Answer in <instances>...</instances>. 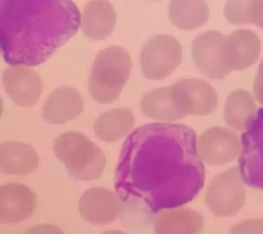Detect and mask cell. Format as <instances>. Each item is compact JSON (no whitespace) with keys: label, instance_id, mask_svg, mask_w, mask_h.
<instances>
[{"label":"cell","instance_id":"obj_1","mask_svg":"<svg viewBox=\"0 0 263 234\" xmlns=\"http://www.w3.org/2000/svg\"><path fill=\"white\" fill-rule=\"evenodd\" d=\"M118 179L122 191L156 210L193 201L205 182L195 130L167 123L138 127L123 145Z\"/></svg>","mask_w":263,"mask_h":234},{"label":"cell","instance_id":"obj_2","mask_svg":"<svg viewBox=\"0 0 263 234\" xmlns=\"http://www.w3.org/2000/svg\"><path fill=\"white\" fill-rule=\"evenodd\" d=\"M81 15L72 0H0V46L11 65L45 62L78 31Z\"/></svg>","mask_w":263,"mask_h":234},{"label":"cell","instance_id":"obj_3","mask_svg":"<svg viewBox=\"0 0 263 234\" xmlns=\"http://www.w3.org/2000/svg\"><path fill=\"white\" fill-rule=\"evenodd\" d=\"M132 59L123 48L112 47L97 55L92 66L89 91L94 101L109 104L120 97L130 76Z\"/></svg>","mask_w":263,"mask_h":234},{"label":"cell","instance_id":"obj_4","mask_svg":"<svg viewBox=\"0 0 263 234\" xmlns=\"http://www.w3.org/2000/svg\"><path fill=\"white\" fill-rule=\"evenodd\" d=\"M55 157L62 162L72 178L82 181L99 178L106 165L103 151L78 132L59 135L53 143Z\"/></svg>","mask_w":263,"mask_h":234},{"label":"cell","instance_id":"obj_5","mask_svg":"<svg viewBox=\"0 0 263 234\" xmlns=\"http://www.w3.org/2000/svg\"><path fill=\"white\" fill-rule=\"evenodd\" d=\"M246 189L237 167L217 174L209 184L205 203L216 217L235 216L245 204Z\"/></svg>","mask_w":263,"mask_h":234},{"label":"cell","instance_id":"obj_6","mask_svg":"<svg viewBox=\"0 0 263 234\" xmlns=\"http://www.w3.org/2000/svg\"><path fill=\"white\" fill-rule=\"evenodd\" d=\"M181 45L174 36L159 34L152 38L142 50L141 67L147 80L166 78L182 61Z\"/></svg>","mask_w":263,"mask_h":234},{"label":"cell","instance_id":"obj_7","mask_svg":"<svg viewBox=\"0 0 263 234\" xmlns=\"http://www.w3.org/2000/svg\"><path fill=\"white\" fill-rule=\"evenodd\" d=\"M226 37L218 31L201 34L193 42L192 53L196 66L214 80H222L230 72L226 57Z\"/></svg>","mask_w":263,"mask_h":234},{"label":"cell","instance_id":"obj_8","mask_svg":"<svg viewBox=\"0 0 263 234\" xmlns=\"http://www.w3.org/2000/svg\"><path fill=\"white\" fill-rule=\"evenodd\" d=\"M171 86L175 99L185 116H206L214 112L218 106L216 91L204 80L183 79Z\"/></svg>","mask_w":263,"mask_h":234},{"label":"cell","instance_id":"obj_9","mask_svg":"<svg viewBox=\"0 0 263 234\" xmlns=\"http://www.w3.org/2000/svg\"><path fill=\"white\" fill-rule=\"evenodd\" d=\"M197 149L203 162L212 165L228 164L241 151V141L234 131L222 127L205 130L197 140Z\"/></svg>","mask_w":263,"mask_h":234},{"label":"cell","instance_id":"obj_10","mask_svg":"<svg viewBox=\"0 0 263 234\" xmlns=\"http://www.w3.org/2000/svg\"><path fill=\"white\" fill-rule=\"evenodd\" d=\"M79 210L86 222L96 226L112 223L122 214L118 197L105 188L86 190L79 202Z\"/></svg>","mask_w":263,"mask_h":234},{"label":"cell","instance_id":"obj_11","mask_svg":"<svg viewBox=\"0 0 263 234\" xmlns=\"http://www.w3.org/2000/svg\"><path fill=\"white\" fill-rule=\"evenodd\" d=\"M4 87L15 104L30 107L35 104L42 93V81L33 69L13 66L3 74Z\"/></svg>","mask_w":263,"mask_h":234},{"label":"cell","instance_id":"obj_12","mask_svg":"<svg viewBox=\"0 0 263 234\" xmlns=\"http://www.w3.org/2000/svg\"><path fill=\"white\" fill-rule=\"evenodd\" d=\"M35 193L28 186L11 183L0 189V220L2 223L14 224L31 216L36 208Z\"/></svg>","mask_w":263,"mask_h":234},{"label":"cell","instance_id":"obj_13","mask_svg":"<svg viewBox=\"0 0 263 234\" xmlns=\"http://www.w3.org/2000/svg\"><path fill=\"white\" fill-rule=\"evenodd\" d=\"M260 51V38L252 30L241 29L226 37V63L230 72L251 67L258 60Z\"/></svg>","mask_w":263,"mask_h":234},{"label":"cell","instance_id":"obj_14","mask_svg":"<svg viewBox=\"0 0 263 234\" xmlns=\"http://www.w3.org/2000/svg\"><path fill=\"white\" fill-rule=\"evenodd\" d=\"M82 111L83 100L78 90L63 86L48 98L42 108V114L49 124H62L74 120Z\"/></svg>","mask_w":263,"mask_h":234},{"label":"cell","instance_id":"obj_15","mask_svg":"<svg viewBox=\"0 0 263 234\" xmlns=\"http://www.w3.org/2000/svg\"><path fill=\"white\" fill-rule=\"evenodd\" d=\"M203 225L202 215L182 207L159 211L154 221L155 234H199Z\"/></svg>","mask_w":263,"mask_h":234},{"label":"cell","instance_id":"obj_16","mask_svg":"<svg viewBox=\"0 0 263 234\" xmlns=\"http://www.w3.org/2000/svg\"><path fill=\"white\" fill-rule=\"evenodd\" d=\"M115 23L114 7L107 0H92L86 4L81 26L84 34L89 39L104 40L112 33Z\"/></svg>","mask_w":263,"mask_h":234},{"label":"cell","instance_id":"obj_17","mask_svg":"<svg viewBox=\"0 0 263 234\" xmlns=\"http://www.w3.org/2000/svg\"><path fill=\"white\" fill-rule=\"evenodd\" d=\"M39 158L33 148L21 142H6L0 147V167L7 174L24 176L34 171Z\"/></svg>","mask_w":263,"mask_h":234},{"label":"cell","instance_id":"obj_18","mask_svg":"<svg viewBox=\"0 0 263 234\" xmlns=\"http://www.w3.org/2000/svg\"><path fill=\"white\" fill-rule=\"evenodd\" d=\"M141 110L149 118L166 122L181 120L185 116L175 99L172 86L155 89L144 95Z\"/></svg>","mask_w":263,"mask_h":234},{"label":"cell","instance_id":"obj_19","mask_svg":"<svg viewBox=\"0 0 263 234\" xmlns=\"http://www.w3.org/2000/svg\"><path fill=\"white\" fill-rule=\"evenodd\" d=\"M135 119L127 108H118L103 113L94 123V133L103 141H120L133 128Z\"/></svg>","mask_w":263,"mask_h":234},{"label":"cell","instance_id":"obj_20","mask_svg":"<svg viewBox=\"0 0 263 234\" xmlns=\"http://www.w3.org/2000/svg\"><path fill=\"white\" fill-rule=\"evenodd\" d=\"M170 17L177 28L186 31L194 30L206 24L209 6L205 0H172Z\"/></svg>","mask_w":263,"mask_h":234},{"label":"cell","instance_id":"obj_21","mask_svg":"<svg viewBox=\"0 0 263 234\" xmlns=\"http://www.w3.org/2000/svg\"><path fill=\"white\" fill-rule=\"evenodd\" d=\"M257 107L254 99L245 90L232 91L226 102L224 118L228 126L238 131L247 130L254 120Z\"/></svg>","mask_w":263,"mask_h":234},{"label":"cell","instance_id":"obj_22","mask_svg":"<svg viewBox=\"0 0 263 234\" xmlns=\"http://www.w3.org/2000/svg\"><path fill=\"white\" fill-rule=\"evenodd\" d=\"M253 0H228L224 16L230 24H249V16Z\"/></svg>","mask_w":263,"mask_h":234},{"label":"cell","instance_id":"obj_23","mask_svg":"<svg viewBox=\"0 0 263 234\" xmlns=\"http://www.w3.org/2000/svg\"><path fill=\"white\" fill-rule=\"evenodd\" d=\"M229 234H263V219L243 220L232 226Z\"/></svg>","mask_w":263,"mask_h":234},{"label":"cell","instance_id":"obj_24","mask_svg":"<svg viewBox=\"0 0 263 234\" xmlns=\"http://www.w3.org/2000/svg\"><path fill=\"white\" fill-rule=\"evenodd\" d=\"M249 24H253L263 30V0H254L249 13Z\"/></svg>","mask_w":263,"mask_h":234},{"label":"cell","instance_id":"obj_25","mask_svg":"<svg viewBox=\"0 0 263 234\" xmlns=\"http://www.w3.org/2000/svg\"><path fill=\"white\" fill-rule=\"evenodd\" d=\"M24 234H64L62 230L52 224H42L27 230Z\"/></svg>","mask_w":263,"mask_h":234},{"label":"cell","instance_id":"obj_26","mask_svg":"<svg viewBox=\"0 0 263 234\" xmlns=\"http://www.w3.org/2000/svg\"><path fill=\"white\" fill-rule=\"evenodd\" d=\"M255 96L260 104L263 105V60L259 67L254 82Z\"/></svg>","mask_w":263,"mask_h":234},{"label":"cell","instance_id":"obj_27","mask_svg":"<svg viewBox=\"0 0 263 234\" xmlns=\"http://www.w3.org/2000/svg\"><path fill=\"white\" fill-rule=\"evenodd\" d=\"M102 234H127L121 231H107Z\"/></svg>","mask_w":263,"mask_h":234},{"label":"cell","instance_id":"obj_28","mask_svg":"<svg viewBox=\"0 0 263 234\" xmlns=\"http://www.w3.org/2000/svg\"><path fill=\"white\" fill-rule=\"evenodd\" d=\"M151 1H155V0H151Z\"/></svg>","mask_w":263,"mask_h":234}]
</instances>
